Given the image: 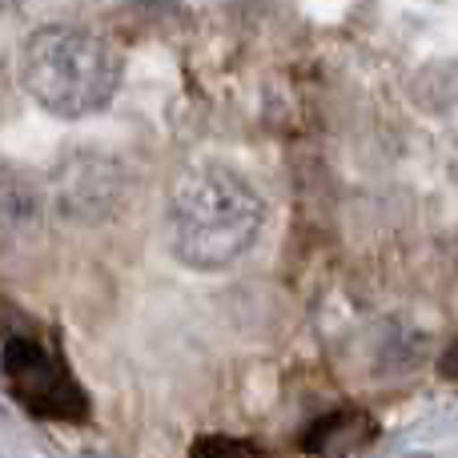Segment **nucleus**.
I'll return each mask as SVG.
<instances>
[{
  "mask_svg": "<svg viewBox=\"0 0 458 458\" xmlns=\"http://www.w3.org/2000/svg\"><path fill=\"white\" fill-rule=\"evenodd\" d=\"M4 386L16 403L37 419L81 422L89 414V398L69 374L64 358L37 334H8L4 338Z\"/></svg>",
  "mask_w": 458,
  "mask_h": 458,
  "instance_id": "nucleus-3",
  "label": "nucleus"
},
{
  "mask_svg": "<svg viewBox=\"0 0 458 458\" xmlns=\"http://www.w3.org/2000/svg\"><path fill=\"white\" fill-rule=\"evenodd\" d=\"M125 198V174L113 157L93 149H69L45 182V201L72 225L109 222Z\"/></svg>",
  "mask_w": 458,
  "mask_h": 458,
  "instance_id": "nucleus-4",
  "label": "nucleus"
},
{
  "mask_svg": "<svg viewBox=\"0 0 458 458\" xmlns=\"http://www.w3.org/2000/svg\"><path fill=\"white\" fill-rule=\"evenodd\" d=\"M378 438V419L362 406H338V411L314 419V427L301 435V451L318 458H354L370 451Z\"/></svg>",
  "mask_w": 458,
  "mask_h": 458,
  "instance_id": "nucleus-5",
  "label": "nucleus"
},
{
  "mask_svg": "<svg viewBox=\"0 0 458 458\" xmlns=\"http://www.w3.org/2000/svg\"><path fill=\"white\" fill-rule=\"evenodd\" d=\"M45 185H37L29 174L4 165L0 161V245L16 242L21 233H29L45 214Z\"/></svg>",
  "mask_w": 458,
  "mask_h": 458,
  "instance_id": "nucleus-6",
  "label": "nucleus"
},
{
  "mask_svg": "<svg viewBox=\"0 0 458 458\" xmlns=\"http://www.w3.org/2000/svg\"><path fill=\"white\" fill-rule=\"evenodd\" d=\"M266 201L229 165H193L169 190V245L190 269H225L250 253Z\"/></svg>",
  "mask_w": 458,
  "mask_h": 458,
  "instance_id": "nucleus-1",
  "label": "nucleus"
},
{
  "mask_svg": "<svg viewBox=\"0 0 458 458\" xmlns=\"http://www.w3.org/2000/svg\"><path fill=\"white\" fill-rule=\"evenodd\" d=\"M117 45L85 24H40L21 45L16 77L21 89L45 113L61 121H81L109 109L121 89Z\"/></svg>",
  "mask_w": 458,
  "mask_h": 458,
  "instance_id": "nucleus-2",
  "label": "nucleus"
},
{
  "mask_svg": "<svg viewBox=\"0 0 458 458\" xmlns=\"http://www.w3.org/2000/svg\"><path fill=\"white\" fill-rule=\"evenodd\" d=\"M190 458H258L250 443H242V438H229V435H201L198 443H193Z\"/></svg>",
  "mask_w": 458,
  "mask_h": 458,
  "instance_id": "nucleus-7",
  "label": "nucleus"
},
{
  "mask_svg": "<svg viewBox=\"0 0 458 458\" xmlns=\"http://www.w3.org/2000/svg\"><path fill=\"white\" fill-rule=\"evenodd\" d=\"M438 370H443L446 378H458V342H451V346H446V354L438 358Z\"/></svg>",
  "mask_w": 458,
  "mask_h": 458,
  "instance_id": "nucleus-8",
  "label": "nucleus"
}]
</instances>
